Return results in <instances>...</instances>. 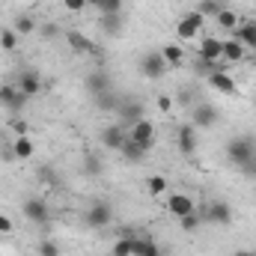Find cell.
<instances>
[{
	"label": "cell",
	"mask_w": 256,
	"mask_h": 256,
	"mask_svg": "<svg viewBox=\"0 0 256 256\" xmlns=\"http://www.w3.org/2000/svg\"><path fill=\"white\" fill-rule=\"evenodd\" d=\"M134 238H137V236L116 238V242H114V248H110V256H134Z\"/></svg>",
	"instance_id": "obj_28"
},
{
	"label": "cell",
	"mask_w": 256,
	"mask_h": 256,
	"mask_svg": "<svg viewBox=\"0 0 256 256\" xmlns=\"http://www.w3.org/2000/svg\"><path fill=\"white\" fill-rule=\"evenodd\" d=\"M0 104H3L9 114H18V110H24L27 96H24L15 84H3V86H0Z\"/></svg>",
	"instance_id": "obj_10"
},
{
	"label": "cell",
	"mask_w": 256,
	"mask_h": 256,
	"mask_svg": "<svg viewBox=\"0 0 256 256\" xmlns=\"http://www.w3.org/2000/svg\"><path fill=\"white\" fill-rule=\"evenodd\" d=\"M161 57H164V60H167V66L173 68V66H182L185 51H182L179 45H164V48H161Z\"/></svg>",
	"instance_id": "obj_30"
},
{
	"label": "cell",
	"mask_w": 256,
	"mask_h": 256,
	"mask_svg": "<svg viewBox=\"0 0 256 256\" xmlns=\"http://www.w3.org/2000/svg\"><path fill=\"white\" fill-rule=\"evenodd\" d=\"M206 80H208L212 90H218L224 96H236L238 92V84H236V78L230 72H212V74H206Z\"/></svg>",
	"instance_id": "obj_12"
},
{
	"label": "cell",
	"mask_w": 256,
	"mask_h": 256,
	"mask_svg": "<svg viewBox=\"0 0 256 256\" xmlns=\"http://www.w3.org/2000/svg\"><path fill=\"white\" fill-rule=\"evenodd\" d=\"M18 36H33L36 30H39V21L33 18V15H27V12H21L18 18H15V27H12Z\"/></svg>",
	"instance_id": "obj_25"
},
{
	"label": "cell",
	"mask_w": 256,
	"mask_h": 256,
	"mask_svg": "<svg viewBox=\"0 0 256 256\" xmlns=\"http://www.w3.org/2000/svg\"><path fill=\"white\" fill-rule=\"evenodd\" d=\"M57 33H60V27H57L54 21H48V24H42V27H39V36H42V39H54Z\"/></svg>",
	"instance_id": "obj_38"
},
{
	"label": "cell",
	"mask_w": 256,
	"mask_h": 256,
	"mask_svg": "<svg viewBox=\"0 0 256 256\" xmlns=\"http://www.w3.org/2000/svg\"><path fill=\"white\" fill-rule=\"evenodd\" d=\"M220 9H224V3H220V0H200V3H196V12H200L202 18H214Z\"/></svg>",
	"instance_id": "obj_31"
},
{
	"label": "cell",
	"mask_w": 256,
	"mask_h": 256,
	"mask_svg": "<svg viewBox=\"0 0 256 256\" xmlns=\"http://www.w3.org/2000/svg\"><path fill=\"white\" fill-rule=\"evenodd\" d=\"M202 21H206V18H202L196 9H191L185 18H179V21H176V36H179L182 42L196 39V36H200V30H202Z\"/></svg>",
	"instance_id": "obj_5"
},
{
	"label": "cell",
	"mask_w": 256,
	"mask_h": 256,
	"mask_svg": "<svg viewBox=\"0 0 256 256\" xmlns=\"http://www.w3.org/2000/svg\"><path fill=\"white\" fill-rule=\"evenodd\" d=\"M232 256H254L250 250H238V254H232Z\"/></svg>",
	"instance_id": "obj_46"
},
{
	"label": "cell",
	"mask_w": 256,
	"mask_h": 256,
	"mask_svg": "<svg viewBox=\"0 0 256 256\" xmlns=\"http://www.w3.org/2000/svg\"><path fill=\"white\" fill-rule=\"evenodd\" d=\"M86 3H90V6H96V9H98V6H102V3H104V0H86Z\"/></svg>",
	"instance_id": "obj_45"
},
{
	"label": "cell",
	"mask_w": 256,
	"mask_h": 256,
	"mask_svg": "<svg viewBox=\"0 0 256 256\" xmlns=\"http://www.w3.org/2000/svg\"><path fill=\"white\" fill-rule=\"evenodd\" d=\"M6 128H9L15 137H24V134H30V126H27L24 120H9V126H6Z\"/></svg>",
	"instance_id": "obj_37"
},
{
	"label": "cell",
	"mask_w": 256,
	"mask_h": 256,
	"mask_svg": "<svg viewBox=\"0 0 256 256\" xmlns=\"http://www.w3.org/2000/svg\"><path fill=\"white\" fill-rule=\"evenodd\" d=\"M63 36H66V42H68V48H72L74 54H96V42L86 39L80 30H66Z\"/></svg>",
	"instance_id": "obj_18"
},
{
	"label": "cell",
	"mask_w": 256,
	"mask_h": 256,
	"mask_svg": "<svg viewBox=\"0 0 256 256\" xmlns=\"http://www.w3.org/2000/svg\"><path fill=\"white\" fill-rule=\"evenodd\" d=\"M179 220H182L179 226H182L185 232H194V230H200V224H202V214H200V212H191V214H185V218H179Z\"/></svg>",
	"instance_id": "obj_34"
},
{
	"label": "cell",
	"mask_w": 256,
	"mask_h": 256,
	"mask_svg": "<svg viewBox=\"0 0 256 256\" xmlns=\"http://www.w3.org/2000/svg\"><path fill=\"white\" fill-rule=\"evenodd\" d=\"M232 39H238L244 48H256V24H254V21L238 24V27L232 30Z\"/></svg>",
	"instance_id": "obj_23"
},
{
	"label": "cell",
	"mask_w": 256,
	"mask_h": 256,
	"mask_svg": "<svg viewBox=\"0 0 256 256\" xmlns=\"http://www.w3.org/2000/svg\"><path fill=\"white\" fill-rule=\"evenodd\" d=\"M128 137H131L134 143H140L146 152H152V149H155V126H152L149 120L134 122V126L128 128Z\"/></svg>",
	"instance_id": "obj_7"
},
{
	"label": "cell",
	"mask_w": 256,
	"mask_h": 256,
	"mask_svg": "<svg viewBox=\"0 0 256 256\" xmlns=\"http://www.w3.org/2000/svg\"><path fill=\"white\" fill-rule=\"evenodd\" d=\"M84 86H86V92H92V96H102V92L114 90V84H110V74H108L104 68H96V72H90V74H86V80H84Z\"/></svg>",
	"instance_id": "obj_13"
},
{
	"label": "cell",
	"mask_w": 256,
	"mask_h": 256,
	"mask_svg": "<svg viewBox=\"0 0 256 256\" xmlns=\"http://www.w3.org/2000/svg\"><path fill=\"white\" fill-rule=\"evenodd\" d=\"M80 173H84L86 179H98V176L104 173V161H102V155L92 152V149H86V152L80 155Z\"/></svg>",
	"instance_id": "obj_14"
},
{
	"label": "cell",
	"mask_w": 256,
	"mask_h": 256,
	"mask_svg": "<svg viewBox=\"0 0 256 256\" xmlns=\"http://www.w3.org/2000/svg\"><path fill=\"white\" fill-rule=\"evenodd\" d=\"M220 39H214V36H202L200 39V48H196V60H208V63H214V60H224L220 57Z\"/></svg>",
	"instance_id": "obj_17"
},
{
	"label": "cell",
	"mask_w": 256,
	"mask_h": 256,
	"mask_svg": "<svg viewBox=\"0 0 256 256\" xmlns=\"http://www.w3.org/2000/svg\"><path fill=\"white\" fill-rule=\"evenodd\" d=\"M179 102H182V104H191V102H194L191 90H185V92H182V96H179Z\"/></svg>",
	"instance_id": "obj_44"
},
{
	"label": "cell",
	"mask_w": 256,
	"mask_h": 256,
	"mask_svg": "<svg viewBox=\"0 0 256 256\" xmlns=\"http://www.w3.org/2000/svg\"><path fill=\"white\" fill-rule=\"evenodd\" d=\"M98 140H102L104 149H122V143L128 140V126H122V122L104 126L102 128V134H98Z\"/></svg>",
	"instance_id": "obj_11"
},
{
	"label": "cell",
	"mask_w": 256,
	"mask_h": 256,
	"mask_svg": "<svg viewBox=\"0 0 256 256\" xmlns=\"http://www.w3.org/2000/svg\"><path fill=\"white\" fill-rule=\"evenodd\" d=\"M12 152H15V161H27V158H33V152H36V146H33V137H30V134H24V137H15V143H12Z\"/></svg>",
	"instance_id": "obj_22"
},
{
	"label": "cell",
	"mask_w": 256,
	"mask_h": 256,
	"mask_svg": "<svg viewBox=\"0 0 256 256\" xmlns=\"http://www.w3.org/2000/svg\"><path fill=\"white\" fill-rule=\"evenodd\" d=\"M96 102H98V110H114L116 114V108H120V96L114 92V90H108V92H102V96H96Z\"/></svg>",
	"instance_id": "obj_27"
},
{
	"label": "cell",
	"mask_w": 256,
	"mask_h": 256,
	"mask_svg": "<svg viewBox=\"0 0 256 256\" xmlns=\"http://www.w3.org/2000/svg\"><path fill=\"white\" fill-rule=\"evenodd\" d=\"M116 114H120V122L122 126H134V122H140V120H146L143 114H146V108L140 104V98H122L120 102V108H116Z\"/></svg>",
	"instance_id": "obj_8"
},
{
	"label": "cell",
	"mask_w": 256,
	"mask_h": 256,
	"mask_svg": "<svg viewBox=\"0 0 256 256\" xmlns=\"http://www.w3.org/2000/svg\"><path fill=\"white\" fill-rule=\"evenodd\" d=\"M120 152H122V158H126L128 164H140V161H143V158L149 155V152H146V149H143L140 143H134L131 137H128L126 143H122V149H120Z\"/></svg>",
	"instance_id": "obj_24"
},
{
	"label": "cell",
	"mask_w": 256,
	"mask_h": 256,
	"mask_svg": "<svg viewBox=\"0 0 256 256\" xmlns=\"http://www.w3.org/2000/svg\"><path fill=\"white\" fill-rule=\"evenodd\" d=\"M155 104H158V110H161V114H170V110H173V98H170V96H158V98H155Z\"/></svg>",
	"instance_id": "obj_39"
},
{
	"label": "cell",
	"mask_w": 256,
	"mask_h": 256,
	"mask_svg": "<svg viewBox=\"0 0 256 256\" xmlns=\"http://www.w3.org/2000/svg\"><path fill=\"white\" fill-rule=\"evenodd\" d=\"M200 214H202V224H212V226H232V206L224 202V200H212Z\"/></svg>",
	"instance_id": "obj_3"
},
{
	"label": "cell",
	"mask_w": 256,
	"mask_h": 256,
	"mask_svg": "<svg viewBox=\"0 0 256 256\" xmlns=\"http://www.w3.org/2000/svg\"><path fill=\"white\" fill-rule=\"evenodd\" d=\"M84 224H86L90 230H104V226H110V224H114V206H110L108 200H96V202L86 208Z\"/></svg>",
	"instance_id": "obj_2"
},
{
	"label": "cell",
	"mask_w": 256,
	"mask_h": 256,
	"mask_svg": "<svg viewBox=\"0 0 256 256\" xmlns=\"http://www.w3.org/2000/svg\"><path fill=\"white\" fill-rule=\"evenodd\" d=\"M0 236H12V220L6 214H0Z\"/></svg>",
	"instance_id": "obj_43"
},
{
	"label": "cell",
	"mask_w": 256,
	"mask_h": 256,
	"mask_svg": "<svg viewBox=\"0 0 256 256\" xmlns=\"http://www.w3.org/2000/svg\"><path fill=\"white\" fill-rule=\"evenodd\" d=\"M254 155H256V140L248 137V134H238V137H232V140L226 143V158H230L232 167H242V164L250 161Z\"/></svg>",
	"instance_id": "obj_1"
},
{
	"label": "cell",
	"mask_w": 256,
	"mask_h": 256,
	"mask_svg": "<svg viewBox=\"0 0 256 256\" xmlns=\"http://www.w3.org/2000/svg\"><path fill=\"white\" fill-rule=\"evenodd\" d=\"M98 27H102L104 36H120L122 27H126V12H120V15H102L98 18Z\"/></svg>",
	"instance_id": "obj_21"
},
{
	"label": "cell",
	"mask_w": 256,
	"mask_h": 256,
	"mask_svg": "<svg viewBox=\"0 0 256 256\" xmlns=\"http://www.w3.org/2000/svg\"><path fill=\"white\" fill-rule=\"evenodd\" d=\"M191 126L194 128H214L218 126V120H220V114H218V108L214 104H206V102H196V108L191 110Z\"/></svg>",
	"instance_id": "obj_9"
},
{
	"label": "cell",
	"mask_w": 256,
	"mask_h": 256,
	"mask_svg": "<svg viewBox=\"0 0 256 256\" xmlns=\"http://www.w3.org/2000/svg\"><path fill=\"white\" fill-rule=\"evenodd\" d=\"M238 170H242V173H244L248 179H256V155L250 158V161H244V164H242Z\"/></svg>",
	"instance_id": "obj_41"
},
{
	"label": "cell",
	"mask_w": 256,
	"mask_h": 256,
	"mask_svg": "<svg viewBox=\"0 0 256 256\" xmlns=\"http://www.w3.org/2000/svg\"><path fill=\"white\" fill-rule=\"evenodd\" d=\"M21 212H24V218H27L30 224H39V226L51 220V208H48V202H45V200H36V196L24 200Z\"/></svg>",
	"instance_id": "obj_6"
},
{
	"label": "cell",
	"mask_w": 256,
	"mask_h": 256,
	"mask_svg": "<svg viewBox=\"0 0 256 256\" xmlns=\"http://www.w3.org/2000/svg\"><path fill=\"white\" fill-rule=\"evenodd\" d=\"M146 191L152 194V196H161V194L167 191V179L164 176H149L146 179Z\"/></svg>",
	"instance_id": "obj_33"
},
{
	"label": "cell",
	"mask_w": 256,
	"mask_h": 256,
	"mask_svg": "<svg viewBox=\"0 0 256 256\" xmlns=\"http://www.w3.org/2000/svg\"><path fill=\"white\" fill-rule=\"evenodd\" d=\"M15 86H18L27 98H33V96L42 90V78H39L36 72H21V74H18V80H15Z\"/></svg>",
	"instance_id": "obj_20"
},
{
	"label": "cell",
	"mask_w": 256,
	"mask_h": 256,
	"mask_svg": "<svg viewBox=\"0 0 256 256\" xmlns=\"http://www.w3.org/2000/svg\"><path fill=\"white\" fill-rule=\"evenodd\" d=\"M0 48H3V51H15V48H18V33H15L12 27H3V30H0Z\"/></svg>",
	"instance_id": "obj_32"
},
{
	"label": "cell",
	"mask_w": 256,
	"mask_h": 256,
	"mask_svg": "<svg viewBox=\"0 0 256 256\" xmlns=\"http://www.w3.org/2000/svg\"><path fill=\"white\" fill-rule=\"evenodd\" d=\"M122 9H126V0H104V3L98 6L102 15H120Z\"/></svg>",
	"instance_id": "obj_36"
},
{
	"label": "cell",
	"mask_w": 256,
	"mask_h": 256,
	"mask_svg": "<svg viewBox=\"0 0 256 256\" xmlns=\"http://www.w3.org/2000/svg\"><path fill=\"white\" fill-rule=\"evenodd\" d=\"M36 254L39 256H60V244H57L54 238H42L39 248H36Z\"/></svg>",
	"instance_id": "obj_35"
},
{
	"label": "cell",
	"mask_w": 256,
	"mask_h": 256,
	"mask_svg": "<svg viewBox=\"0 0 256 256\" xmlns=\"http://www.w3.org/2000/svg\"><path fill=\"white\" fill-rule=\"evenodd\" d=\"M63 6L68 9V12H84L90 3H86V0H63Z\"/></svg>",
	"instance_id": "obj_42"
},
{
	"label": "cell",
	"mask_w": 256,
	"mask_h": 256,
	"mask_svg": "<svg viewBox=\"0 0 256 256\" xmlns=\"http://www.w3.org/2000/svg\"><path fill=\"white\" fill-rule=\"evenodd\" d=\"M39 176H42V182H48V185H57L60 179H57V173H54V167H42L39 170Z\"/></svg>",
	"instance_id": "obj_40"
},
{
	"label": "cell",
	"mask_w": 256,
	"mask_h": 256,
	"mask_svg": "<svg viewBox=\"0 0 256 256\" xmlns=\"http://www.w3.org/2000/svg\"><path fill=\"white\" fill-rule=\"evenodd\" d=\"M214 21H218V27H220V30H226V33H232V30L238 27V15H236L232 9H226V6L214 15Z\"/></svg>",
	"instance_id": "obj_26"
},
{
	"label": "cell",
	"mask_w": 256,
	"mask_h": 256,
	"mask_svg": "<svg viewBox=\"0 0 256 256\" xmlns=\"http://www.w3.org/2000/svg\"><path fill=\"white\" fill-rule=\"evenodd\" d=\"M134 256H161L152 238H134Z\"/></svg>",
	"instance_id": "obj_29"
},
{
	"label": "cell",
	"mask_w": 256,
	"mask_h": 256,
	"mask_svg": "<svg viewBox=\"0 0 256 256\" xmlns=\"http://www.w3.org/2000/svg\"><path fill=\"white\" fill-rule=\"evenodd\" d=\"M220 45H224V48H220V57H224L230 66L242 63V60L248 57V48H244L238 39H232V36H230V39H220Z\"/></svg>",
	"instance_id": "obj_19"
},
{
	"label": "cell",
	"mask_w": 256,
	"mask_h": 256,
	"mask_svg": "<svg viewBox=\"0 0 256 256\" xmlns=\"http://www.w3.org/2000/svg\"><path fill=\"white\" fill-rule=\"evenodd\" d=\"M176 143H179V152L185 155V158H191L194 152H196V128L194 126H179V131H176Z\"/></svg>",
	"instance_id": "obj_16"
},
{
	"label": "cell",
	"mask_w": 256,
	"mask_h": 256,
	"mask_svg": "<svg viewBox=\"0 0 256 256\" xmlns=\"http://www.w3.org/2000/svg\"><path fill=\"white\" fill-rule=\"evenodd\" d=\"M167 212H170L173 218H185V214L196 212V202H194V196H188V194H173V196L167 200Z\"/></svg>",
	"instance_id": "obj_15"
},
{
	"label": "cell",
	"mask_w": 256,
	"mask_h": 256,
	"mask_svg": "<svg viewBox=\"0 0 256 256\" xmlns=\"http://www.w3.org/2000/svg\"><path fill=\"white\" fill-rule=\"evenodd\" d=\"M167 72H170V66H167V60L161 57V51H158V54H143V57H140V74H143V78L161 80Z\"/></svg>",
	"instance_id": "obj_4"
}]
</instances>
